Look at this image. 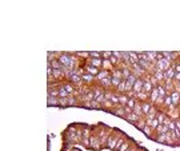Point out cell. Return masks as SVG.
<instances>
[{"mask_svg": "<svg viewBox=\"0 0 180 151\" xmlns=\"http://www.w3.org/2000/svg\"><path fill=\"white\" fill-rule=\"evenodd\" d=\"M132 112L138 114L139 116H144V115H143V110H141V103H140V102L136 100V104H135V107L132 109Z\"/></svg>", "mask_w": 180, "mask_h": 151, "instance_id": "d4e9b609", "label": "cell"}, {"mask_svg": "<svg viewBox=\"0 0 180 151\" xmlns=\"http://www.w3.org/2000/svg\"><path fill=\"white\" fill-rule=\"evenodd\" d=\"M115 67L111 64L110 59H103V63H101V70H107V71H112Z\"/></svg>", "mask_w": 180, "mask_h": 151, "instance_id": "44dd1931", "label": "cell"}, {"mask_svg": "<svg viewBox=\"0 0 180 151\" xmlns=\"http://www.w3.org/2000/svg\"><path fill=\"white\" fill-rule=\"evenodd\" d=\"M140 151H147V150H140Z\"/></svg>", "mask_w": 180, "mask_h": 151, "instance_id": "60d3db41", "label": "cell"}, {"mask_svg": "<svg viewBox=\"0 0 180 151\" xmlns=\"http://www.w3.org/2000/svg\"><path fill=\"white\" fill-rule=\"evenodd\" d=\"M132 144H133V140L131 139V138H128V139H127L126 142H124V143H123V146L120 147V149L117 150V151H127V150L129 149V147L132 146Z\"/></svg>", "mask_w": 180, "mask_h": 151, "instance_id": "cb8c5ba5", "label": "cell"}, {"mask_svg": "<svg viewBox=\"0 0 180 151\" xmlns=\"http://www.w3.org/2000/svg\"><path fill=\"white\" fill-rule=\"evenodd\" d=\"M155 66H156V68H157V70H160V71H166V70H168L169 67L172 66V61L168 60V59H164V58H163V59L157 60Z\"/></svg>", "mask_w": 180, "mask_h": 151, "instance_id": "7a4b0ae2", "label": "cell"}, {"mask_svg": "<svg viewBox=\"0 0 180 151\" xmlns=\"http://www.w3.org/2000/svg\"><path fill=\"white\" fill-rule=\"evenodd\" d=\"M115 91H116L117 94H124V92H127L126 91V79H122V82H120L119 86L115 88Z\"/></svg>", "mask_w": 180, "mask_h": 151, "instance_id": "7402d4cb", "label": "cell"}, {"mask_svg": "<svg viewBox=\"0 0 180 151\" xmlns=\"http://www.w3.org/2000/svg\"><path fill=\"white\" fill-rule=\"evenodd\" d=\"M140 118H141V116H139L138 114L131 112V114H127V115H126V118H124V119H126V121L128 122V123H131V124H135V123L138 122Z\"/></svg>", "mask_w": 180, "mask_h": 151, "instance_id": "ba28073f", "label": "cell"}, {"mask_svg": "<svg viewBox=\"0 0 180 151\" xmlns=\"http://www.w3.org/2000/svg\"><path fill=\"white\" fill-rule=\"evenodd\" d=\"M163 86H164V88L167 90V92L171 94V92L175 90V80H164Z\"/></svg>", "mask_w": 180, "mask_h": 151, "instance_id": "5bb4252c", "label": "cell"}, {"mask_svg": "<svg viewBox=\"0 0 180 151\" xmlns=\"http://www.w3.org/2000/svg\"><path fill=\"white\" fill-rule=\"evenodd\" d=\"M166 118H167V114L164 112V111H161V110L157 111V114H156V119H157V122H159V124H163L164 121H166Z\"/></svg>", "mask_w": 180, "mask_h": 151, "instance_id": "603a6c76", "label": "cell"}, {"mask_svg": "<svg viewBox=\"0 0 180 151\" xmlns=\"http://www.w3.org/2000/svg\"><path fill=\"white\" fill-rule=\"evenodd\" d=\"M157 90H159V96H161V98H166L167 95H168V92H167V90L164 88L163 83H160V84L157 86Z\"/></svg>", "mask_w": 180, "mask_h": 151, "instance_id": "83f0119b", "label": "cell"}, {"mask_svg": "<svg viewBox=\"0 0 180 151\" xmlns=\"http://www.w3.org/2000/svg\"><path fill=\"white\" fill-rule=\"evenodd\" d=\"M175 90L180 92V82H175Z\"/></svg>", "mask_w": 180, "mask_h": 151, "instance_id": "ab89813d", "label": "cell"}, {"mask_svg": "<svg viewBox=\"0 0 180 151\" xmlns=\"http://www.w3.org/2000/svg\"><path fill=\"white\" fill-rule=\"evenodd\" d=\"M143 79H144V83H143V92H145V94L150 95L151 91L154 90V86H152V83L150 82V74H147Z\"/></svg>", "mask_w": 180, "mask_h": 151, "instance_id": "3957f363", "label": "cell"}, {"mask_svg": "<svg viewBox=\"0 0 180 151\" xmlns=\"http://www.w3.org/2000/svg\"><path fill=\"white\" fill-rule=\"evenodd\" d=\"M48 106H57V98L48 96Z\"/></svg>", "mask_w": 180, "mask_h": 151, "instance_id": "4dcf8cb0", "label": "cell"}, {"mask_svg": "<svg viewBox=\"0 0 180 151\" xmlns=\"http://www.w3.org/2000/svg\"><path fill=\"white\" fill-rule=\"evenodd\" d=\"M122 134H123V132L120 131L119 128H112V131H111L110 137H108V139H107V149L113 150L115 144H116L117 139L120 138V135H122Z\"/></svg>", "mask_w": 180, "mask_h": 151, "instance_id": "6da1fadb", "label": "cell"}, {"mask_svg": "<svg viewBox=\"0 0 180 151\" xmlns=\"http://www.w3.org/2000/svg\"><path fill=\"white\" fill-rule=\"evenodd\" d=\"M145 124H147V122H145V116H141V118L139 119V121L136 122V123H135V124H133V126H135V127L138 128V130H140V131H141L143 128L145 127Z\"/></svg>", "mask_w": 180, "mask_h": 151, "instance_id": "ffe728a7", "label": "cell"}, {"mask_svg": "<svg viewBox=\"0 0 180 151\" xmlns=\"http://www.w3.org/2000/svg\"><path fill=\"white\" fill-rule=\"evenodd\" d=\"M128 55H129V59L135 60V61H139V52L136 51H128Z\"/></svg>", "mask_w": 180, "mask_h": 151, "instance_id": "f1b7e54d", "label": "cell"}, {"mask_svg": "<svg viewBox=\"0 0 180 151\" xmlns=\"http://www.w3.org/2000/svg\"><path fill=\"white\" fill-rule=\"evenodd\" d=\"M127 151H140V150H139V147H138V146H136V144H135V143H133V144H132V146H131V147H129V149H128V150H127Z\"/></svg>", "mask_w": 180, "mask_h": 151, "instance_id": "8d00e7d4", "label": "cell"}, {"mask_svg": "<svg viewBox=\"0 0 180 151\" xmlns=\"http://www.w3.org/2000/svg\"><path fill=\"white\" fill-rule=\"evenodd\" d=\"M89 58H101V52H98V51H89Z\"/></svg>", "mask_w": 180, "mask_h": 151, "instance_id": "e575fe53", "label": "cell"}, {"mask_svg": "<svg viewBox=\"0 0 180 151\" xmlns=\"http://www.w3.org/2000/svg\"><path fill=\"white\" fill-rule=\"evenodd\" d=\"M84 70H85V72L91 74L92 76H96L99 74V71H100V68H96V67L91 66V64H88V63H84Z\"/></svg>", "mask_w": 180, "mask_h": 151, "instance_id": "30bf717a", "label": "cell"}, {"mask_svg": "<svg viewBox=\"0 0 180 151\" xmlns=\"http://www.w3.org/2000/svg\"><path fill=\"white\" fill-rule=\"evenodd\" d=\"M135 104H136V98H135V95H133V96H129L127 106H128L129 109H133V107H135Z\"/></svg>", "mask_w": 180, "mask_h": 151, "instance_id": "f546056e", "label": "cell"}, {"mask_svg": "<svg viewBox=\"0 0 180 151\" xmlns=\"http://www.w3.org/2000/svg\"><path fill=\"white\" fill-rule=\"evenodd\" d=\"M73 55H75L76 58H79V59L87 60L89 58V51H76V52H73Z\"/></svg>", "mask_w": 180, "mask_h": 151, "instance_id": "e0dca14e", "label": "cell"}, {"mask_svg": "<svg viewBox=\"0 0 180 151\" xmlns=\"http://www.w3.org/2000/svg\"><path fill=\"white\" fill-rule=\"evenodd\" d=\"M85 63H88V64H91V66H94L96 67V68H100L101 70V63H103V59L101 58H88V59L85 60Z\"/></svg>", "mask_w": 180, "mask_h": 151, "instance_id": "5b68a950", "label": "cell"}, {"mask_svg": "<svg viewBox=\"0 0 180 151\" xmlns=\"http://www.w3.org/2000/svg\"><path fill=\"white\" fill-rule=\"evenodd\" d=\"M127 139H128V137H127V135H126V134H124V132H123V134L120 135V138H119V139H117L116 144H115V147H113V151H117V150H119L120 147L123 146V143H124V142H126Z\"/></svg>", "mask_w": 180, "mask_h": 151, "instance_id": "7c38bea8", "label": "cell"}, {"mask_svg": "<svg viewBox=\"0 0 180 151\" xmlns=\"http://www.w3.org/2000/svg\"><path fill=\"white\" fill-rule=\"evenodd\" d=\"M175 70L172 67H169L168 70L164 71V80H173L175 79Z\"/></svg>", "mask_w": 180, "mask_h": 151, "instance_id": "8fae6325", "label": "cell"}, {"mask_svg": "<svg viewBox=\"0 0 180 151\" xmlns=\"http://www.w3.org/2000/svg\"><path fill=\"white\" fill-rule=\"evenodd\" d=\"M108 76H111V71H107V70H100L99 71V74L95 76V83H99L100 80H103V79L108 78Z\"/></svg>", "mask_w": 180, "mask_h": 151, "instance_id": "8992f818", "label": "cell"}, {"mask_svg": "<svg viewBox=\"0 0 180 151\" xmlns=\"http://www.w3.org/2000/svg\"><path fill=\"white\" fill-rule=\"evenodd\" d=\"M79 104V96H70L67 98V107H71V106H77Z\"/></svg>", "mask_w": 180, "mask_h": 151, "instance_id": "9a60e30c", "label": "cell"}, {"mask_svg": "<svg viewBox=\"0 0 180 151\" xmlns=\"http://www.w3.org/2000/svg\"><path fill=\"white\" fill-rule=\"evenodd\" d=\"M157 98H159V90H157V87H154V90H152L151 94H150L148 100H150L152 104H155L156 103V100H157Z\"/></svg>", "mask_w": 180, "mask_h": 151, "instance_id": "4fadbf2b", "label": "cell"}, {"mask_svg": "<svg viewBox=\"0 0 180 151\" xmlns=\"http://www.w3.org/2000/svg\"><path fill=\"white\" fill-rule=\"evenodd\" d=\"M108 100H110L113 106H119V94L113 90L112 92H111V96H110V99Z\"/></svg>", "mask_w": 180, "mask_h": 151, "instance_id": "2e32d148", "label": "cell"}, {"mask_svg": "<svg viewBox=\"0 0 180 151\" xmlns=\"http://www.w3.org/2000/svg\"><path fill=\"white\" fill-rule=\"evenodd\" d=\"M141 132L143 134L145 135V137H148V138H152V134H154V130H152V128L150 127V126L148 124H145V127L143 128L141 130Z\"/></svg>", "mask_w": 180, "mask_h": 151, "instance_id": "4316f807", "label": "cell"}, {"mask_svg": "<svg viewBox=\"0 0 180 151\" xmlns=\"http://www.w3.org/2000/svg\"><path fill=\"white\" fill-rule=\"evenodd\" d=\"M168 127H169V131H176L178 130V128H176V124H175V121H171Z\"/></svg>", "mask_w": 180, "mask_h": 151, "instance_id": "d590c367", "label": "cell"}, {"mask_svg": "<svg viewBox=\"0 0 180 151\" xmlns=\"http://www.w3.org/2000/svg\"><path fill=\"white\" fill-rule=\"evenodd\" d=\"M161 55H163L164 59H168L171 60V56H172V51H160Z\"/></svg>", "mask_w": 180, "mask_h": 151, "instance_id": "d6a6232c", "label": "cell"}, {"mask_svg": "<svg viewBox=\"0 0 180 151\" xmlns=\"http://www.w3.org/2000/svg\"><path fill=\"white\" fill-rule=\"evenodd\" d=\"M128 94L127 92H124V94H119V104L120 106H127V103H128Z\"/></svg>", "mask_w": 180, "mask_h": 151, "instance_id": "ac0fdd59", "label": "cell"}, {"mask_svg": "<svg viewBox=\"0 0 180 151\" xmlns=\"http://www.w3.org/2000/svg\"><path fill=\"white\" fill-rule=\"evenodd\" d=\"M135 98H136V100L138 102H145V100H148V98H150V95L148 94H145V92H138V94H135Z\"/></svg>", "mask_w": 180, "mask_h": 151, "instance_id": "d6986e66", "label": "cell"}, {"mask_svg": "<svg viewBox=\"0 0 180 151\" xmlns=\"http://www.w3.org/2000/svg\"><path fill=\"white\" fill-rule=\"evenodd\" d=\"M150 82L152 83V86H154V87H157V86L160 84V83H159V80H157V79L155 78L154 75H150Z\"/></svg>", "mask_w": 180, "mask_h": 151, "instance_id": "836d02e7", "label": "cell"}, {"mask_svg": "<svg viewBox=\"0 0 180 151\" xmlns=\"http://www.w3.org/2000/svg\"><path fill=\"white\" fill-rule=\"evenodd\" d=\"M169 95H171V99H172V104L175 107H179L180 106V92L176 91V90H173Z\"/></svg>", "mask_w": 180, "mask_h": 151, "instance_id": "52a82bcc", "label": "cell"}, {"mask_svg": "<svg viewBox=\"0 0 180 151\" xmlns=\"http://www.w3.org/2000/svg\"><path fill=\"white\" fill-rule=\"evenodd\" d=\"M152 75H154L155 78L159 80V83H163V82H164V71H160V70L156 68V71H155Z\"/></svg>", "mask_w": 180, "mask_h": 151, "instance_id": "484cf974", "label": "cell"}, {"mask_svg": "<svg viewBox=\"0 0 180 151\" xmlns=\"http://www.w3.org/2000/svg\"><path fill=\"white\" fill-rule=\"evenodd\" d=\"M175 124H176V128H178V130H180V118L175 119Z\"/></svg>", "mask_w": 180, "mask_h": 151, "instance_id": "74e56055", "label": "cell"}, {"mask_svg": "<svg viewBox=\"0 0 180 151\" xmlns=\"http://www.w3.org/2000/svg\"><path fill=\"white\" fill-rule=\"evenodd\" d=\"M175 82H180V72H176L175 74V79H173Z\"/></svg>", "mask_w": 180, "mask_h": 151, "instance_id": "f35d334b", "label": "cell"}, {"mask_svg": "<svg viewBox=\"0 0 180 151\" xmlns=\"http://www.w3.org/2000/svg\"><path fill=\"white\" fill-rule=\"evenodd\" d=\"M143 83H144V79H143V78L136 79V82L133 83V86H132V92H133V94H138V92L143 91Z\"/></svg>", "mask_w": 180, "mask_h": 151, "instance_id": "277c9868", "label": "cell"}, {"mask_svg": "<svg viewBox=\"0 0 180 151\" xmlns=\"http://www.w3.org/2000/svg\"><path fill=\"white\" fill-rule=\"evenodd\" d=\"M179 61H180V59H179Z\"/></svg>", "mask_w": 180, "mask_h": 151, "instance_id": "7bdbcfd3", "label": "cell"}, {"mask_svg": "<svg viewBox=\"0 0 180 151\" xmlns=\"http://www.w3.org/2000/svg\"><path fill=\"white\" fill-rule=\"evenodd\" d=\"M179 110H180V106H179Z\"/></svg>", "mask_w": 180, "mask_h": 151, "instance_id": "b9f144b4", "label": "cell"}, {"mask_svg": "<svg viewBox=\"0 0 180 151\" xmlns=\"http://www.w3.org/2000/svg\"><path fill=\"white\" fill-rule=\"evenodd\" d=\"M154 107V104L151 103L150 100H145V102H141V110H143V115H148V112L151 111V109Z\"/></svg>", "mask_w": 180, "mask_h": 151, "instance_id": "9c48e42d", "label": "cell"}, {"mask_svg": "<svg viewBox=\"0 0 180 151\" xmlns=\"http://www.w3.org/2000/svg\"><path fill=\"white\" fill-rule=\"evenodd\" d=\"M112 56V51H103L101 52V59H110Z\"/></svg>", "mask_w": 180, "mask_h": 151, "instance_id": "1f68e13d", "label": "cell"}]
</instances>
